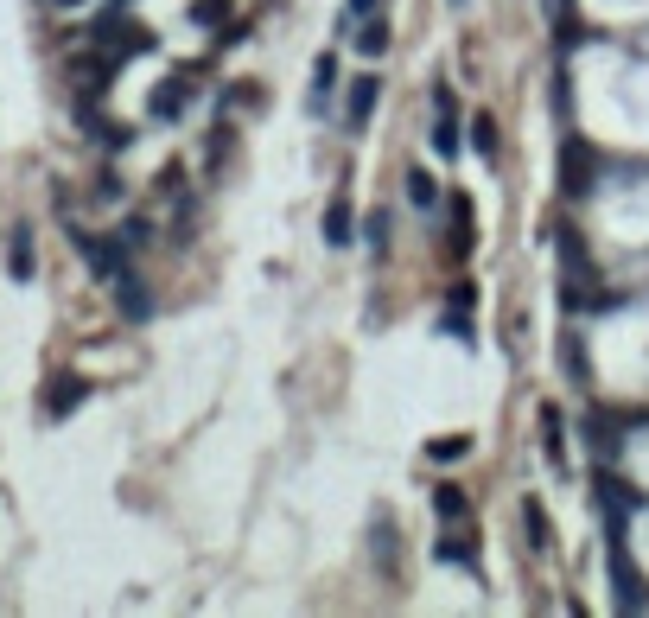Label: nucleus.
Segmentation results:
<instances>
[{
	"instance_id": "nucleus-1",
	"label": "nucleus",
	"mask_w": 649,
	"mask_h": 618,
	"mask_svg": "<svg viewBox=\"0 0 649 618\" xmlns=\"http://www.w3.org/2000/svg\"><path fill=\"white\" fill-rule=\"evenodd\" d=\"M459 102H452V90L446 83H433V153H440V160H452V153H459Z\"/></svg>"
},
{
	"instance_id": "nucleus-2",
	"label": "nucleus",
	"mask_w": 649,
	"mask_h": 618,
	"mask_svg": "<svg viewBox=\"0 0 649 618\" xmlns=\"http://www.w3.org/2000/svg\"><path fill=\"white\" fill-rule=\"evenodd\" d=\"M191 96H198V77H191V71H179V77H166L160 90H153V102H147V115H153V122H179Z\"/></svg>"
},
{
	"instance_id": "nucleus-3",
	"label": "nucleus",
	"mask_w": 649,
	"mask_h": 618,
	"mask_svg": "<svg viewBox=\"0 0 649 618\" xmlns=\"http://www.w3.org/2000/svg\"><path fill=\"white\" fill-rule=\"evenodd\" d=\"M560 185H567L573 198L592 192V153H586L580 134H567V141H560Z\"/></svg>"
},
{
	"instance_id": "nucleus-4",
	"label": "nucleus",
	"mask_w": 649,
	"mask_h": 618,
	"mask_svg": "<svg viewBox=\"0 0 649 618\" xmlns=\"http://www.w3.org/2000/svg\"><path fill=\"white\" fill-rule=\"evenodd\" d=\"M376 96H382V77H350V96H344V128H370L376 115Z\"/></svg>"
},
{
	"instance_id": "nucleus-5",
	"label": "nucleus",
	"mask_w": 649,
	"mask_h": 618,
	"mask_svg": "<svg viewBox=\"0 0 649 618\" xmlns=\"http://www.w3.org/2000/svg\"><path fill=\"white\" fill-rule=\"evenodd\" d=\"M554 243H560V262H567V281H573V294H586V281H592V262H586L580 236H573L567 223H554Z\"/></svg>"
},
{
	"instance_id": "nucleus-6",
	"label": "nucleus",
	"mask_w": 649,
	"mask_h": 618,
	"mask_svg": "<svg viewBox=\"0 0 649 618\" xmlns=\"http://www.w3.org/2000/svg\"><path fill=\"white\" fill-rule=\"evenodd\" d=\"M83 396H90V383H83V376H58V383L45 389V415H51V421H64L70 408H83Z\"/></svg>"
},
{
	"instance_id": "nucleus-7",
	"label": "nucleus",
	"mask_w": 649,
	"mask_h": 618,
	"mask_svg": "<svg viewBox=\"0 0 649 618\" xmlns=\"http://www.w3.org/2000/svg\"><path fill=\"white\" fill-rule=\"evenodd\" d=\"M109 287H115V300H121V313H128L134 325H140V319H147V313H153V300H147V287H140V274H134V268H121V274H115V281H109Z\"/></svg>"
},
{
	"instance_id": "nucleus-8",
	"label": "nucleus",
	"mask_w": 649,
	"mask_h": 618,
	"mask_svg": "<svg viewBox=\"0 0 649 618\" xmlns=\"http://www.w3.org/2000/svg\"><path fill=\"white\" fill-rule=\"evenodd\" d=\"M32 268H39V255H32V230L20 223V230L7 236V274L13 281H32Z\"/></svg>"
},
{
	"instance_id": "nucleus-9",
	"label": "nucleus",
	"mask_w": 649,
	"mask_h": 618,
	"mask_svg": "<svg viewBox=\"0 0 649 618\" xmlns=\"http://www.w3.org/2000/svg\"><path fill=\"white\" fill-rule=\"evenodd\" d=\"M350 236H357V223H350V198L338 192V198L325 204V243H331V249H344Z\"/></svg>"
},
{
	"instance_id": "nucleus-10",
	"label": "nucleus",
	"mask_w": 649,
	"mask_h": 618,
	"mask_svg": "<svg viewBox=\"0 0 649 618\" xmlns=\"http://www.w3.org/2000/svg\"><path fill=\"white\" fill-rule=\"evenodd\" d=\"M541 453L554 466H567V421H560V408H541Z\"/></svg>"
},
{
	"instance_id": "nucleus-11",
	"label": "nucleus",
	"mask_w": 649,
	"mask_h": 618,
	"mask_svg": "<svg viewBox=\"0 0 649 618\" xmlns=\"http://www.w3.org/2000/svg\"><path fill=\"white\" fill-rule=\"evenodd\" d=\"M357 51H363V58H382V51H389V20H382V13L357 20Z\"/></svg>"
},
{
	"instance_id": "nucleus-12",
	"label": "nucleus",
	"mask_w": 649,
	"mask_h": 618,
	"mask_svg": "<svg viewBox=\"0 0 649 618\" xmlns=\"http://www.w3.org/2000/svg\"><path fill=\"white\" fill-rule=\"evenodd\" d=\"M522 529H529V548L541 555L554 536H548V510H541V497H522Z\"/></svg>"
},
{
	"instance_id": "nucleus-13",
	"label": "nucleus",
	"mask_w": 649,
	"mask_h": 618,
	"mask_svg": "<svg viewBox=\"0 0 649 618\" xmlns=\"http://www.w3.org/2000/svg\"><path fill=\"white\" fill-rule=\"evenodd\" d=\"M408 204H414V211H433V204H440V185H433L427 166H414V173H408Z\"/></svg>"
},
{
	"instance_id": "nucleus-14",
	"label": "nucleus",
	"mask_w": 649,
	"mask_h": 618,
	"mask_svg": "<svg viewBox=\"0 0 649 618\" xmlns=\"http://www.w3.org/2000/svg\"><path fill=\"white\" fill-rule=\"evenodd\" d=\"M452 223H459V236H452V255H471V198L452 192Z\"/></svg>"
},
{
	"instance_id": "nucleus-15",
	"label": "nucleus",
	"mask_w": 649,
	"mask_h": 618,
	"mask_svg": "<svg viewBox=\"0 0 649 618\" xmlns=\"http://www.w3.org/2000/svg\"><path fill=\"white\" fill-rule=\"evenodd\" d=\"M433 555H440V561H459V568H478V542H471V536H459V542H440V548H433Z\"/></svg>"
},
{
	"instance_id": "nucleus-16",
	"label": "nucleus",
	"mask_w": 649,
	"mask_h": 618,
	"mask_svg": "<svg viewBox=\"0 0 649 618\" xmlns=\"http://www.w3.org/2000/svg\"><path fill=\"white\" fill-rule=\"evenodd\" d=\"M433 510H440V517L452 523V517H465L471 504H465V491H459V485H440V491H433Z\"/></svg>"
},
{
	"instance_id": "nucleus-17",
	"label": "nucleus",
	"mask_w": 649,
	"mask_h": 618,
	"mask_svg": "<svg viewBox=\"0 0 649 618\" xmlns=\"http://www.w3.org/2000/svg\"><path fill=\"white\" fill-rule=\"evenodd\" d=\"M560 357H567V376H573V383H586V351H580V338H560Z\"/></svg>"
},
{
	"instance_id": "nucleus-18",
	"label": "nucleus",
	"mask_w": 649,
	"mask_h": 618,
	"mask_svg": "<svg viewBox=\"0 0 649 618\" xmlns=\"http://www.w3.org/2000/svg\"><path fill=\"white\" fill-rule=\"evenodd\" d=\"M471 147H478V153H497V122H490V115H478V122H471Z\"/></svg>"
},
{
	"instance_id": "nucleus-19",
	"label": "nucleus",
	"mask_w": 649,
	"mask_h": 618,
	"mask_svg": "<svg viewBox=\"0 0 649 618\" xmlns=\"http://www.w3.org/2000/svg\"><path fill=\"white\" fill-rule=\"evenodd\" d=\"M465 453H471V440H465V434H452V440H433V446H427V459H465Z\"/></svg>"
},
{
	"instance_id": "nucleus-20",
	"label": "nucleus",
	"mask_w": 649,
	"mask_h": 618,
	"mask_svg": "<svg viewBox=\"0 0 649 618\" xmlns=\"http://www.w3.org/2000/svg\"><path fill=\"white\" fill-rule=\"evenodd\" d=\"M191 20H230V0H191Z\"/></svg>"
},
{
	"instance_id": "nucleus-21",
	"label": "nucleus",
	"mask_w": 649,
	"mask_h": 618,
	"mask_svg": "<svg viewBox=\"0 0 649 618\" xmlns=\"http://www.w3.org/2000/svg\"><path fill=\"white\" fill-rule=\"evenodd\" d=\"M147 230H153L147 217H128V223H121V243H128V249H134V243H147Z\"/></svg>"
},
{
	"instance_id": "nucleus-22",
	"label": "nucleus",
	"mask_w": 649,
	"mask_h": 618,
	"mask_svg": "<svg viewBox=\"0 0 649 618\" xmlns=\"http://www.w3.org/2000/svg\"><path fill=\"white\" fill-rule=\"evenodd\" d=\"M331 77H338V58L325 51V58H319V77H312V83H319V102H325V90H331Z\"/></svg>"
},
{
	"instance_id": "nucleus-23",
	"label": "nucleus",
	"mask_w": 649,
	"mask_h": 618,
	"mask_svg": "<svg viewBox=\"0 0 649 618\" xmlns=\"http://www.w3.org/2000/svg\"><path fill=\"white\" fill-rule=\"evenodd\" d=\"M370 243H376V249H389V211H376V217H370Z\"/></svg>"
},
{
	"instance_id": "nucleus-24",
	"label": "nucleus",
	"mask_w": 649,
	"mask_h": 618,
	"mask_svg": "<svg viewBox=\"0 0 649 618\" xmlns=\"http://www.w3.org/2000/svg\"><path fill=\"white\" fill-rule=\"evenodd\" d=\"M376 7H382V0H344V20H370Z\"/></svg>"
}]
</instances>
